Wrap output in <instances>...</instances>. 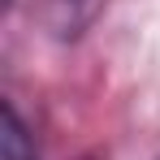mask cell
<instances>
[{"label": "cell", "mask_w": 160, "mask_h": 160, "mask_svg": "<svg viewBox=\"0 0 160 160\" xmlns=\"http://www.w3.org/2000/svg\"><path fill=\"white\" fill-rule=\"evenodd\" d=\"M0 160H39L13 104H4V121H0Z\"/></svg>", "instance_id": "cell-1"}]
</instances>
